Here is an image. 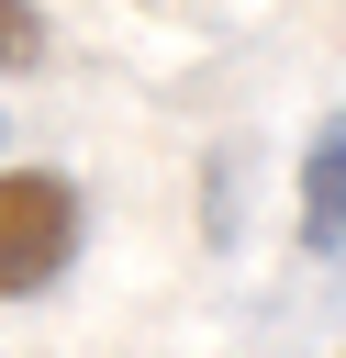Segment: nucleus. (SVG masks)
I'll return each mask as SVG.
<instances>
[{"label": "nucleus", "instance_id": "f257e3e1", "mask_svg": "<svg viewBox=\"0 0 346 358\" xmlns=\"http://www.w3.org/2000/svg\"><path fill=\"white\" fill-rule=\"evenodd\" d=\"M89 246V201L67 168H0V302H33L78 268Z\"/></svg>", "mask_w": 346, "mask_h": 358}, {"label": "nucleus", "instance_id": "f03ea898", "mask_svg": "<svg viewBox=\"0 0 346 358\" xmlns=\"http://www.w3.org/2000/svg\"><path fill=\"white\" fill-rule=\"evenodd\" d=\"M290 224H301V257L313 268H346V112L313 123L301 179H290Z\"/></svg>", "mask_w": 346, "mask_h": 358}, {"label": "nucleus", "instance_id": "7ed1b4c3", "mask_svg": "<svg viewBox=\"0 0 346 358\" xmlns=\"http://www.w3.org/2000/svg\"><path fill=\"white\" fill-rule=\"evenodd\" d=\"M33 56H45V11H33V0H0V78L33 67Z\"/></svg>", "mask_w": 346, "mask_h": 358}]
</instances>
